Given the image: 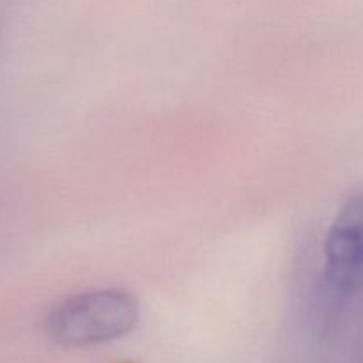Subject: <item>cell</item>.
I'll list each match as a JSON object with an SVG mask.
<instances>
[{
	"mask_svg": "<svg viewBox=\"0 0 363 363\" xmlns=\"http://www.w3.org/2000/svg\"><path fill=\"white\" fill-rule=\"evenodd\" d=\"M140 315L138 301L126 291L82 293L57 305L45 321V332L60 347H89L128 335Z\"/></svg>",
	"mask_w": 363,
	"mask_h": 363,
	"instance_id": "6da1fadb",
	"label": "cell"
},
{
	"mask_svg": "<svg viewBox=\"0 0 363 363\" xmlns=\"http://www.w3.org/2000/svg\"><path fill=\"white\" fill-rule=\"evenodd\" d=\"M325 280L340 296L363 287V190L350 199L337 215L325 243Z\"/></svg>",
	"mask_w": 363,
	"mask_h": 363,
	"instance_id": "7a4b0ae2",
	"label": "cell"
}]
</instances>
